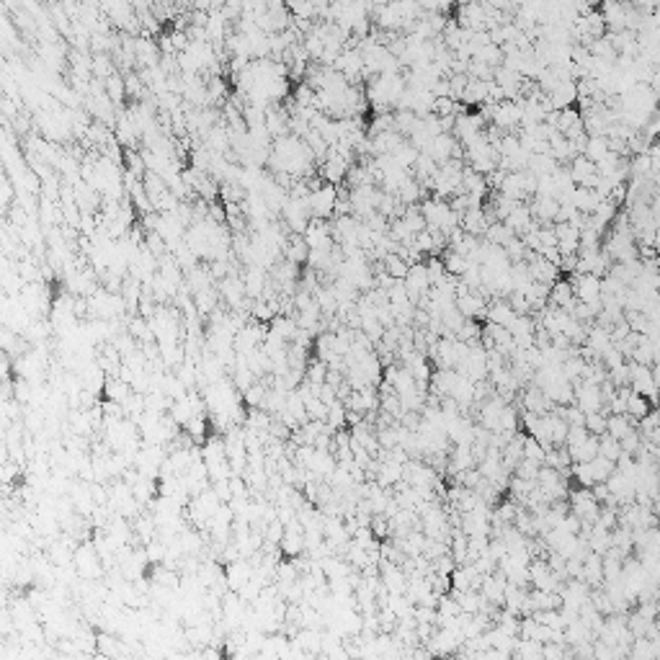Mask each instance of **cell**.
<instances>
[{
  "label": "cell",
  "instance_id": "5b68a950",
  "mask_svg": "<svg viewBox=\"0 0 660 660\" xmlns=\"http://www.w3.org/2000/svg\"><path fill=\"white\" fill-rule=\"evenodd\" d=\"M652 405H650V400L645 395H640V392H629V397H627V405H624V413H627L629 418L632 420H640L645 415V413L650 410Z\"/></svg>",
  "mask_w": 660,
  "mask_h": 660
},
{
  "label": "cell",
  "instance_id": "52a82bcc",
  "mask_svg": "<svg viewBox=\"0 0 660 660\" xmlns=\"http://www.w3.org/2000/svg\"><path fill=\"white\" fill-rule=\"evenodd\" d=\"M598 454H601V457H606V459H612V462H616V459L621 457L619 441H616L614 436H609V434L604 431V434L598 436Z\"/></svg>",
  "mask_w": 660,
  "mask_h": 660
},
{
  "label": "cell",
  "instance_id": "9c48e42d",
  "mask_svg": "<svg viewBox=\"0 0 660 660\" xmlns=\"http://www.w3.org/2000/svg\"><path fill=\"white\" fill-rule=\"evenodd\" d=\"M451 3H457V6H465V3H470V0H451Z\"/></svg>",
  "mask_w": 660,
  "mask_h": 660
},
{
  "label": "cell",
  "instance_id": "6da1fadb",
  "mask_svg": "<svg viewBox=\"0 0 660 660\" xmlns=\"http://www.w3.org/2000/svg\"><path fill=\"white\" fill-rule=\"evenodd\" d=\"M307 202H310L312 217L330 219L333 217V212H335V186L333 183H320V186H315L310 191Z\"/></svg>",
  "mask_w": 660,
  "mask_h": 660
},
{
  "label": "cell",
  "instance_id": "ba28073f",
  "mask_svg": "<svg viewBox=\"0 0 660 660\" xmlns=\"http://www.w3.org/2000/svg\"><path fill=\"white\" fill-rule=\"evenodd\" d=\"M16 199V191L11 186L8 181H0V209H8L11 204Z\"/></svg>",
  "mask_w": 660,
  "mask_h": 660
},
{
  "label": "cell",
  "instance_id": "8992f818",
  "mask_svg": "<svg viewBox=\"0 0 660 660\" xmlns=\"http://www.w3.org/2000/svg\"><path fill=\"white\" fill-rule=\"evenodd\" d=\"M544 446L539 441H536L534 436H524V444H521V457L524 459H531V462H536V465H542L544 462Z\"/></svg>",
  "mask_w": 660,
  "mask_h": 660
},
{
  "label": "cell",
  "instance_id": "3957f363",
  "mask_svg": "<svg viewBox=\"0 0 660 660\" xmlns=\"http://www.w3.org/2000/svg\"><path fill=\"white\" fill-rule=\"evenodd\" d=\"M547 302L552 304V307H559V310L570 312L575 304V295H573V287H570V281L567 279H557L555 284L550 287V297H547Z\"/></svg>",
  "mask_w": 660,
  "mask_h": 660
},
{
  "label": "cell",
  "instance_id": "7a4b0ae2",
  "mask_svg": "<svg viewBox=\"0 0 660 660\" xmlns=\"http://www.w3.org/2000/svg\"><path fill=\"white\" fill-rule=\"evenodd\" d=\"M573 295L578 302H598L601 299V279L593 273H573Z\"/></svg>",
  "mask_w": 660,
  "mask_h": 660
},
{
  "label": "cell",
  "instance_id": "277c9868",
  "mask_svg": "<svg viewBox=\"0 0 660 660\" xmlns=\"http://www.w3.org/2000/svg\"><path fill=\"white\" fill-rule=\"evenodd\" d=\"M606 153H609V140L598 134V137H588V140H585V145H583V153H581V155L588 157L590 163H598V160H601V157H604Z\"/></svg>",
  "mask_w": 660,
  "mask_h": 660
}]
</instances>
